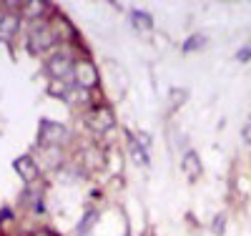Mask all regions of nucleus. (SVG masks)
Listing matches in <instances>:
<instances>
[{"label":"nucleus","instance_id":"nucleus-1","mask_svg":"<svg viewBox=\"0 0 251 236\" xmlns=\"http://www.w3.org/2000/svg\"><path fill=\"white\" fill-rule=\"evenodd\" d=\"M60 43V35H58V30L53 28V23H35L33 26V30H30V35H28V51L30 53H46V51H50V48H55Z\"/></svg>","mask_w":251,"mask_h":236},{"label":"nucleus","instance_id":"nucleus-2","mask_svg":"<svg viewBox=\"0 0 251 236\" xmlns=\"http://www.w3.org/2000/svg\"><path fill=\"white\" fill-rule=\"evenodd\" d=\"M66 141H68V128L63 123L48 121V118L40 121V126H38V143L40 146H55V148H60Z\"/></svg>","mask_w":251,"mask_h":236},{"label":"nucleus","instance_id":"nucleus-3","mask_svg":"<svg viewBox=\"0 0 251 236\" xmlns=\"http://www.w3.org/2000/svg\"><path fill=\"white\" fill-rule=\"evenodd\" d=\"M73 66H75V60L68 53H53L46 60V71H48L50 80H71L73 83Z\"/></svg>","mask_w":251,"mask_h":236},{"label":"nucleus","instance_id":"nucleus-4","mask_svg":"<svg viewBox=\"0 0 251 236\" xmlns=\"http://www.w3.org/2000/svg\"><path fill=\"white\" fill-rule=\"evenodd\" d=\"M73 83L78 85V88H86V91H91V88H96L98 85V71H96V66L91 60H75V66H73Z\"/></svg>","mask_w":251,"mask_h":236},{"label":"nucleus","instance_id":"nucleus-5","mask_svg":"<svg viewBox=\"0 0 251 236\" xmlns=\"http://www.w3.org/2000/svg\"><path fill=\"white\" fill-rule=\"evenodd\" d=\"M86 121H88L93 133H106V131H111V128H113L116 116H113V111L108 108V105H96V108H91V113H88Z\"/></svg>","mask_w":251,"mask_h":236},{"label":"nucleus","instance_id":"nucleus-6","mask_svg":"<svg viewBox=\"0 0 251 236\" xmlns=\"http://www.w3.org/2000/svg\"><path fill=\"white\" fill-rule=\"evenodd\" d=\"M13 168H15V174L23 179L25 184H35L38 176H40V166H38V161H35L30 154L18 156V158L13 161Z\"/></svg>","mask_w":251,"mask_h":236},{"label":"nucleus","instance_id":"nucleus-7","mask_svg":"<svg viewBox=\"0 0 251 236\" xmlns=\"http://www.w3.org/2000/svg\"><path fill=\"white\" fill-rule=\"evenodd\" d=\"M18 26H20V15L18 13H3L0 15V40L10 43L18 33Z\"/></svg>","mask_w":251,"mask_h":236},{"label":"nucleus","instance_id":"nucleus-8","mask_svg":"<svg viewBox=\"0 0 251 236\" xmlns=\"http://www.w3.org/2000/svg\"><path fill=\"white\" fill-rule=\"evenodd\" d=\"M183 171L188 174V179H191V181L203 174V166H201V158H199L196 151H186V156H183Z\"/></svg>","mask_w":251,"mask_h":236},{"label":"nucleus","instance_id":"nucleus-9","mask_svg":"<svg viewBox=\"0 0 251 236\" xmlns=\"http://www.w3.org/2000/svg\"><path fill=\"white\" fill-rule=\"evenodd\" d=\"M131 26L138 33H149L153 28V18H151V13H146V10H131Z\"/></svg>","mask_w":251,"mask_h":236},{"label":"nucleus","instance_id":"nucleus-10","mask_svg":"<svg viewBox=\"0 0 251 236\" xmlns=\"http://www.w3.org/2000/svg\"><path fill=\"white\" fill-rule=\"evenodd\" d=\"M20 8L25 10V18H30V20H40V18H46V15H48V10H50V5H48V3H40V0H30V3H23Z\"/></svg>","mask_w":251,"mask_h":236},{"label":"nucleus","instance_id":"nucleus-11","mask_svg":"<svg viewBox=\"0 0 251 236\" xmlns=\"http://www.w3.org/2000/svg\"><path fill=\"white\" fill-rule=\"evenodd\" d=\"M98 219H100V213H98V209H88L86 213H83V219H80V224H78V234L80 236H86L96 224H98Z\"/></svg>","mask_w":251,"mask_h":236},{"label":"nucleus","instance_id":"nucleus-12","mask_svg":"<svg viewBox=\"0 0 251 236\" xmlns=\"http://www.w3.org/2000/svg\"><path fill=\"white\" fill-rule=\"evenodd\" d=\"M128 151H131V156H133V161L138 163V166H146V163H149V154H146L143 151V148L136 143V138L128 133Z\"/></svg>","mask_w":251,"mask_h":236},{"label":"nucleus","instance_id":"nucleus-13","mask_svg":"<svg viewBox=\"0 0 251 236\" xmlns=\"http://www.w3.org/2000/svg\"><path fill=\"white\" fill-rule=\"evenodd\" d=\"M83 154H86V156H83V158H86V166H88L91 171L100 168V166H103V161H106V156H103V154L98 151L96 146H93V148H88V151H83Z\"/></svg>","mask_w":251,"mask_h":236},{"label":"nucleus","instance_id":"nucleus-14","mask_svg":"<svg viewBox=\"0 0 251 236\" xmlns=\"http://www.w3.org/2000/svg\"><path fill=\"white\" fill-rule=\"evenodd\" d=\"M203 46H206V35L196 33V35H191V38L183 43V53H194V51H199V48H203Z\"/></svg>","mask_w":251,"mask_h":236},{"label":"nucleus","instance_id":"nucleus-15","mask_svg":"<svg viewBox=\"0 0 251 236\" xmlns=\"http://www.w3.org/2000/svg\"><path fill=\"white\" fill-rule=\"evenodd\" d=\"M188 98V91L186 88H171V98H169V111H176L178 105Z\"/></svg>","mask_w":251,"mask_h":236},{"label":"nucleus","instance_id":"nucleus-16","mask_svg":"<svg viewBox=\"0 0 251 236\" xmlns=\"http://www.w3.org/2000/svg\"><path fill=\"white\" fill-rule=\"evenodd\" d=\"M211 231L216 236H224V231H226V213H219V216L211 221Z\"/></svg>","mask_w":251,"mask_h":236},{"label":"nucleus","instance_id":"nucleus-17","mask_svg":"<svg viewBox=\"0 0 251 236\" xmlns=\"http://www.w3.org/2000/svg\"><path fill=\"white\" fill-rule=\"evenodd\" d=\"M133 138H136V143H138V146L143 148L146 154L151 151V138H149V133H143V131H136V133H133Z\"/></svg>","mask_w":251,"mask_h":236},{"label":"nucleus","instance_id":"nucleus-18","mask_svg":"<svg viewBox=\"0 0 251 236\" xmlns=\"http://www.w3.org/2000/svg\"><path fill=\"white\" fill-rule=\"evenodd\" d=\"M236 60L239 63H246V60H251V43H246V46L236 53Z\"/></svg>","mask_w":251,"mask_h":236},{"label":"nucleus","instance_id":"nucleus-19","mask_svg":"<svg viewBox=\"0 0 251 236\" xmlns=\"http://www.w3.org/2000/svg\"><path fill=\"white\" fill-rule=\"evenodd\" d=\"M241 138L246 141V143H251V118L244 123V131H241Z\"/></svg>","mask_w":251,"mask_h":236},{"label":"nucleus","instance_id":"nucleus-20","mask_svg":"<svg viewBox=\"0 0 251 236\" xmlns=\"http://www.w3.org/2000/svg\"><path fill=\"white\" fill-rule=\"evenodd\" d=\"M8 219L13 221V211H10V209H3V211H0V224L8 221Z\"/></svg>","mask_w":251,"mask_h":236},{"label":"nucleus","instance_id":"nucleus-21","mask_svg":"<svg viewBox=\"0 0 251 236\" xmlns=\"http://www.w3.org/2000/svg\"><path fill=\"white\" fill-rule=\"evenodd\" d=\"M33 236H55V231H50V229H38V231H33Z\"/></svg>","mask_w":251,"mask_h":236}]
</instances>
